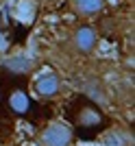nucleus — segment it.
Masks as SVG:
<instances>
[{"mask_svg":"<svg viewBox=\"0 0 135 146\" xmlns=\"http://www.w3.org/2000/svg\"><path fill=\"white\" fill-rule=\"evenodd\" d=\"M74 140V129L61 120H52L39 129L37 144L39 146H70Z\"/></svg>","mask_w":135,"mask_h":146,"instance_id":"1","label":"nucleus"},{"mask_svg":"<svg viewBox=\"0 0 135 146\" xmlns=\"http://www.w3.org/2000/svg\"><path fill=\"white\" fill-rule=\"evenodd\" d=\"M70 48L79 57H89L98 48V31L89 24H81L70 35Z\"/></svg>","mask_w":135,"mask_h":146,"instance_id":"2","label":"nucleus"},{"mask_svg":"<svg viewBox=\"0 0 135 146\" xmlns=\"http://www.w3.org/2000/svg\"><path fill=\"white\" fill-rule=\"evenodd\" d=\"M33 92H35V96L39 98V100H52V98L61 96V92H63L61 74L52 72V70L42 72L33 81Z\"/></svg>","mask_w":135,"mask_h":146,"instance_id":"3","label":"nucleus"},{"mask_svg":"<svg viewBox=\"0 0 135 146\" xmlns=\"http://www.w3.org/2000/svg\"><path fill=\"white\" fill-rule=\"evenodd\" d=\"M70 9L76 18H96L107 9V0H70Z\"/></svg>","mask_w":135,"mask_h":146,"instance_id":"4","label":"nucleus"},{"mask_svg":"<svg viewBox=\"0 0 135 146\" xmlns=\"http://www.w3.org/2000/svg\"><path fill=\"white\" fill-rule=\"evenodd\" d=\"M103 120H105V116H103V111H100L96 105H83V107L76 111V124L83 127V129L98 127Z\"/></svg>","mask_w":135,"mask_h":146,"instance_id":"5","label":"nucleus"},{"mask_svg":"<svg viewBox=\"0 0 135 146\" xmlns=\"http://www.w3.org/2000/svg\"><path fill=\"white\" fill-rule=\"evenodd\" d=\"M129 144H131V137L124 131H120V129L107 131L103 135V142H100V146H129Z\"/></svg>","mask_w":135,"mask_h":146,"instance_id":"6","label":"nucleus"},{"mask_svg":"<svg viewBox=\"0 0 135 146\" xmlns=\"http://www.w3.org/2000/svg\"><path fill=\"white\" fill-rule=\"evenodd\" d=\"M9 107H11L15 113H24V111H28V96H26V92L13 90L11 96H9Z\"/></svg>","mask_w":135,"mask_h":146,"instance_id":"7","label":"nucleus"},{"mask_svg":"<svg viewBox=\"0 0 135 146\" xmlns=\"http://www.w3.org/2000/svg\"><path fill=\"white\" fill-rule=\"evenodd\" d=\"M0 5H2V0H0Z\"/></svg>","mask_w":135,"mask_h":146,"instance_id":"8","label":"nucleus"}]
</instances>
